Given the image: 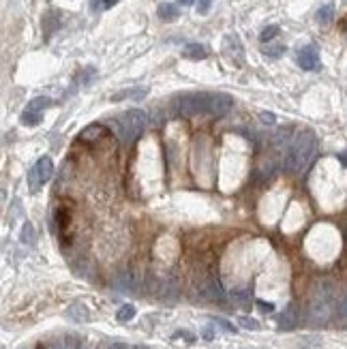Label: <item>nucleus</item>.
I'll list each match as a JSON object with an SVG mask.
<instances>
[{"instance_id": "nucleus-1", "label": "nucleus", "mask_w": 347, "mask_h": 349, "mask_svg": "<svg viewBox=\"0 0 347 349\" xmlns=\"http://www.w3.org/2000/svg\"><path fill=\"white\" fill-rule=\"evenodd\" d=\"M315 150H317V141L311 133H300L287 148V154H285V170L287 172H302L304 167L311 163V159L315 156Z\"/></svg>"}, {"instance_id": "nucleus-2", "label": "nucleus", "mask_w": 347, "mask_h": 349, "mask_svg": "<svg viewBox=\"0 0 347 349\" xmlns=\"http://www.w3.org/2000/svg\"><path fill=\"white\" fill-rule=\"evenodd\" d=\"M110 125L114 129V133L120 137L125 143H133L144 133V129H146V125H148V118L141 110H129L120 118L112 120Z\"/></svg>"}, {"instance_id": "nucleus-3", "label": "nucleus", "mask_w": 347, "mask_h": 349, "mask_svg": "<svg viewBox=\"0 0 347 349\" xmlns=\"http://www.w3.org/2000/svg\"><path fill=\"white\" fill-rule=\"evenodd\" d=\"M174 107L178 114L182 116H199V114H208L210 107V94L206 92H193V94H180L176 97Z\"/></svg>"}, {"instance_id": "nucleus-4", "label": "nucleus", "mask_w": 347, "mask_h": 349, "mask_svg": "<svg viewBox=\"0 0 347 349\" xmlns=\"http://www.w3.org/2000/svg\"><path fill=\"white\" fill-rule=\"evenodd\" d=\"M232 107H234V99L230 94H225V92L210 94V107H208L210 116H225V114H230Z\"/></svg>"}, {"instance_id": "nucleus-5", "label": "nucleus", "mask_w": 347, "mask_h": 349, "mask_svg": "<svg viewBox=\"0 0 347 349\" xmlns=\"http://www.w3.org/2000/svg\"><path fill=\"white\" fill-rule=\"evenodd\" d=\"M298 65L307 71H315L319 67V52L315 50V45H307L298 52Z\"/></svg>"}, {"instance_id": "nucleus-6", "label": "nucleus", "mask_w": 347, "mask_h": 349, "mask_svg": "<svg viewBox=\"0 0 347 349\" xmlns=\"http://www.w3.org/2000/svg\"><path fill=\"white\" fill-rule=\"evenodd\" d=\"M225 54L227 56H230V60H234V63L236 65H242V45H240V39H238L236 37V34H234V37H227L225 39Z\"/></svg>"}, {"instance_id": "nucleus-7", "label": "nucleus", "mask_w": 347, "mask_h": 349, "mask_svg": "<svg viewBox=\"0 0 347 349\" xmlns=\"http://www.w3.org/2000/svg\"><path fill=\"white\" fill-rule=\"evenodd\" d=\"M34 170H37V176L41 180V184H45V182H50V178L54 176V163H52L50 156H41L39 163L34 165Z\"/></svg>"}, {"instance_id": "nucleus-8", "label": "nucleus", "mask_w": 347, "mask_h": 349, "mask_svg": "<svg viewBox=\"0 0 347 349\" xmlns=\"http://www.w3.org/2000/svg\"><path fill=\"white\" fill-rule=\"evenodd\" d=\"M146 94H148V88H144V86H137V88H127V90H120V92L112 94V101H125V99L139 101V99L146 97Z\"/></svg>"}, {"instance_id": "nucleus-9", "label": "nucleus", "mask_w": 347, "mask_h": 349, "mask_svg": "<svg viewBox=\"0 0 347 349\" xmlns=\"http://www.w3.org/2000/svg\"><path fill=\"white\" fill-rule=\"evenodd\" d=\"M67 317H69L71 321H88V319H90V313H88V309L84 306V304L75 302V304H71V306L67 309Z\"/></svg>"}, {"instance_id": "nucleus-10", "label": "nucleus", "mask_w": 347, "mask_h": 349, "mask_svg": "<svg viewBox=\"0 0 347 349\" xmlns=\"http://www.w3.org/2000/svg\"><path fill=\"white\" fill-rule=\"evenodd\" d=\"M159 17L163 22H174L180 17V9L174 3H163V5H159Z\"/></svg>"}, {"instance_id": "nucleus-11", "label": "nucleus", "mask_w": 347, "mask_h": 349, "mask_svg": "<svg viewBox=\"0 0 347 349\" xmlns=\"http://www.w3.org/2000/svg\"><path fill=\"white\" fill-rule=\"evenodd\" d=\"M105 135V129L101 127V125H90V127H86L81 131V135H79V139L81 141H97V139H101Z\"/></svg>"}, {"instance_id": "nucleus-12", "label": "nucleus", "mask_w": 347, "mask_h": 349, "mask_svg": "<svg viewBox=\"0 0 347 349\" xmlns=\"http://www.w3.org/2000/svg\"><path fill=\"white\" fill-rule=\"evenodd\" d=\"M187 58H191V60H201V58H206L208 56V50L201 43H189L187 47H185V52H182Z\"/></svg>"}, {"instance_id": "nucleus-13", "label": "nucleus", "mask_w": 347, "mask_h": 349, "mask_svg": "<svg viewBox=\"0 0 347 349\" xmlns=\"http://www.w3.org/2000/svg\"><path fill=\"white\" fill-rule=\"evenodd\" d=\"M60 26V22H58V13H47L43 17V30H45V37H50V34Z\"/></svg>"}, {"instance_id": "nucleus-14", "label": "nucleus", "mask_w": 347, "mask_h": 349, "mask_svg": "<svg viewBox=\"0 0 347 349\" xmlns=\"http://www.w3.org/2000/svg\"><path fill=\"white\" fill-rule=\"evenodd\" d=\"M41 118H43V112L24 110V114H22V125H28V127H32V125H39V122H41Z\"/></svg>"}, {"instance_id": "nucleus-15", "label": "nucleus", "mask_w": 347, "mask_h": 349, "mask_svg": "<svg viewBox=\"0 0 347 349\" xmlns=\"http://www.w3.org/2000/svg\"><path fill=\"white\" fill-rule=\"evenodd\" d=\"M19 240H22L24 244H34V240H37V236H34V227H32L30 223H24Z\"/></svg>"}, {"instance_id": "nucleus-16", "label": "nucleus", "mask_w": 347, "mask_h": 349, "mask_svg": "<svg viewBox=\"0 0 347 349\" xmlns=\"http://www.w3.org/2000/svg\"><path fill=\"white\" fill-rule=\"evenodd\" d=\"M135 306L133 304H125V306H120L118 309V313H116V317H118V321H129V319H133L135 317Z\"/></svg>"}, {"instance_id": "nucleus-17", "label": "nucleus", "mask_w": 347, "mask_h": 349, "mask_svg": "<svg viewBox=\"0 0 347 349\" xmlns=\"http://www.w3.org/2000/svg\"><path fill=\"white\" fill-rule=\"evenodd\" d=\"M47 105H52V99H47V97H39V99H32V101L26 105V110H32V112H43Z\"/></svg>"}, {"instance_id": "nucleus-18", "label": "nucleus", "mask_w": 347, "mask_h": 349, "mask_svg": "<svg viewBox=\"0 0 347 349\" xmlns=\"http://www.w3.org/2000/svg\"><path fill=\"white\" fill-rule=\"evenodd\" d=\"M332 15H334V7L332 5H324L317 11V22L319 24H328L332 19Z\"/></svg>"}, {"instance_id": "nucleus-19", "label": "nucleus", "mask_w": 347, "mask_h": 349, "mask_svg": "<svg viewBox=\"0 0 347 349\" xmlns=\"http://www.w3.org/2000/svg\"><path fill=\"white\" fill-rule=\"evenodd\" d=\"M279 34V26H266L264 30H261V34H259V39H261V43H270L274 37Z\"/></svg>"}, {"instance_id": "nucleus-20", "label": "nucleus", "mask_w": 347, "mask_h": 349, "mask_svg": "<svg viewBox=\"0 0 347 349\" xmlns=\"http://www.w3.org/2000/svg\"><path fill=\"white\" fill-rule=\"evenodd\" d=\"M283 52H285L283 45H268V47H264V54L270 56V58H279Z\"/></svg>"}, {"instance_id": "nucleus-21", "label": "nucleus", "mask_w": 347, "mask_h": 349, "mask_svg": "<svg viewBox=\"0 0 347 349\" xmlns=\"http://www.w3.org/2000/svg\"><path fill=\"white\" fill-rule=\"evenodd\" d=\"M118 0H92V9L94 11H101V9H110L112 5H116Z\"/></svg>"}, {"instance_id": "nucleus-22", "label": "nucleus", "mask_w": 347, "mask_h": 349, "mask_svg": "<svg viewBox=\"0 0 347 349\" xmlns=\"http://www.w3.org/2000/svg\"><path fill=\"white\" fill-rule=\"evenodd\" d=\"M238 321H240V326H242V328H247V330H257V328H259V323H257L255 319H249V317H240Z\"/></svg>"}, {"instance_id": "nucleus-23", "label": "nucleus", "mask_w": 347, "mask_h": 349, "mask_svg": "<svg viewBox=\"0 0 347 349\" xmlns=\"http://www.w3.org/2000/svg\"><path fill=\"white\" fill-rule=\"evenodd\" d=\"M210 5H212V0H197V11L201 15H206L210 11Z\"/></svg>"}, {"instance_id": "nucleus-24", "label": "nucleus", "mask_w": 347, "mask_h": 349, "mask_svg": "<svg viewBox=\"0 0 347 349\" xmlns=\"http://www.w3.org/2000/svg\"><path fill=\"white\" fill-rule=\"evenodd\" d=\"M259 118H261V122H266V125H274V122H277V116H274L272 112H261Z\"/></svg>"}, {"instance_id": "nucleus-25", "label": "nucleus", "mask_w": 347, "mask_h": 349, "mask_svg": "<svg viewBox=\"0 0 347 349\" xmlns=\"http://www.w3.org/2000/svg\"><path fill=\"white\" fill-rule=\"evenodd\" d=\"M257 304L261 306V311H272V309H274L272 304H266V302H261V300H257Z\"/></svg>"}, {"instance_id": "nucleus-26", "label": "nucleus", "mask_w": 347, "mask_h": 349, "mask_svg": "<svg viewBox=\"0 0 347 349\" xmlns=\"http://www.w3.org/2000/svg\"><path fill=\"white\" fill-rule=\"evenodd\" d=\"M217 323H221V326H223L225 330H234V326H230V323H227V321H223V319H217Z\"/></svg>"}, {"instance_id": "nucleus-27", "label": "nucleus", "mask_w": 347, "mask_h": 349, "mask_svg": "<svg viewBox=\"0 0 347 349\" xmlns=\"http://www.w3.org/2000/svg\"><path fill=\"white\" fill-rule=\"evenodd\" d=\"M107 349H129L127 345H123V343H114L112 347H107Z\"/></svg>"}, {"instance_id": "nucleus-28", "label": "nucleus", "mask_w": 347, "mask_h": 349, "mask_svg": "<svg viewBox=\"0 0 347 349\" xmlns=\"http://www.w3.org/2000/svg\"><path fill=\"white\" fill-rule=\"evenodd\" d=\"M341 315H343V317H347V300L341 304Z\"/></svg>"}, {"instance_id": "nucleus-29", "label": "nucleus", "mask_w": 347, "mask_h": 349, "mask_svg": "<svg viewBox=\"0 0 347 349\" xmlns=\"http://www.w3.org/2000/svg\"><path fill=\"white\" fill-rule=\"evenodd\" d=\"M191 3H195V0H180V5H191Z\"/></svg>"}, {"instance_id": "nucleus-30", "label": "nucleus", "mask_w": 347, "mask_h": 349, "mask_svg": "<svg viewBox=\"0 0 347 349\" xmlns=\"http://www.w3.org/2000/svg\"><path fill=\"white\" fill-rule=\"evenodd\" d=\"M45 349H56V347H54V345H52V347H45Z\"/></svg>"}]
</instances>
